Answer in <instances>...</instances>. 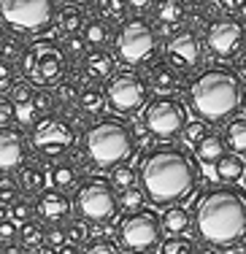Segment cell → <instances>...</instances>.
Instances as JSON below:
<instances>
[{
	"label": "cell",
	"mask_w": 246,
	"mask_h": 254,
	"mask_svg": "<svg viewBox=\"0 0 246 254\" xmlns=\"http://www.w3.org/2000/svg\"><path fill=\"white\" fill-rule=\"evenodd\" d=\"M197 238L211 246H233L246 238V195L236 187H211L197 195L192 211Z\"/></svg>",
	"instance_id": "6da1fadb"
},
{
	"label": "cell",
	"mask_w": 246,
	"mask_h": 254,
	"mask_svg": "<svg viewBox=\"0 0 246 254\" xmlns=\"http://www.w3.org/2000/svg\"><path fill=\"white\" fill-rule=\"evenodd\" d=\"M141 190L157 205H182L197 187L195 162L176 146H160L141 162Z\"/></svg>",
	"instance_id": "7a4b0ae2"
},
{
	"label": "cell",
	"mask_w": 246,
	"mask_h": 254,
	"mask_svg": "<svg viewBox=\"0 0 246 254\" xmlns=\"http://www.w3.org/2000/svg\"><path fill=\"white\" fill-rule=\"evenodd\" d=\"M246 87L230 68H206L187 84V103L200 122H225L241 108Z\"/></svg>",
	"instance_id": "3957f363"
},
{
	"label": "cell",
	"mask_w": 246,
	"mask_h": 254,
	"mask_svg": "<svg viewBox=\"0 0 246 254\" xmlns=\"http://www.w3.org/2000/svg\"><path fill=\"white\" fill-rule=\"evenodd\" d=\"M81 152L100 171H114L119 165H127V160L135 154L133 130L117 117H100L84 130Z\"/></svg>",
	"instance_id": "277c9868"
},
{
	"label": "cell",
	"mask_w": 246,
	"mask_h": 254,
	"mask_svg": "<svg viewBox=\"0 0 246 254\" xmlns=\"http://www.w3.org/2000/svg\"><path fill=\"white\" fill-rule=\"evenodd\" d=\"M111 46H114L111 52L114 60H119L127 68H141V65L154 63V57L160 52V38H157V30L146 19L133 16V19H124L119 25Z\"/></svg>",
	"instance_id": "5b68a950"
},
{
	"label": "cell",
	"mask_w": 246,
	"mask_h": 254,
	"mask_svg": "<svg viewBox=\"0 0 246 254\" xmlns=\"http://www.w3.org/2000/svg\"><path fill=\"white\" fill-rule=\"evenodd\" d=\"M22 65V76L30 87H57L65 78V70H68V57H65V49L57 46L55 41H33V44L25 49L19 60Z\"/></svg>",
	"instance_id": "8992f818"
},
{
	"label": "cell",
	"mask_w": 246,
	"mask_h": 254,
	"mask_svg": "<svg viewBox=\"0 0 246 254\" xmlns=\"http://www.w3.org/2000/svg\"><path fill=\"white\" fill-rule=\"evenodd\" d=\"M141 122L160 141H171V138L184 135L189 125L187 117V103H184L179 95H157L146 103L141 114Z\"/></svg>",
	"instance_id": "52a82bcc"
},
{
	"label": "cell",
	"mask_w": 246,
	"mask_h": 254,
	"mask_svg": "<svg viewBox=\"0 0 246 254\" xmlns=\"http://www.w3.org/2000/svg\"><path fill=\"white\" fill-rule=\"evenodd\" d=\"M79 141V132L76 127L68 122V117L62 114H46V117H38L30 130V143L41 157L46 160H62L70 149Z\"/></svg>",
	"instance_id": "ba28073f"
},
{
	"label": "cell",
	"mask_w": 246,
	"mask_h": 254,
	"mask_svg": "<svg viewBox=\"0 0 246 254\" xmlns=\"http://www.w3.org/2000/svg\"><path fill=\"white\" fill-rule=\"evenodd\" d=\"M76 214L87 222H109L119 211V192L103 176L84 179L76 190Z\"/></svg>",
	"instance_id": "9c48e42d"
},
{
	"label": "cell",
	"mask_w": 246,
	"mask_h": 254,
	"mask_svg": "<svg viewBox=\"0 0 246 254\" xmlns=\"http://www.w3.org/2000/svg\"><path fill=\"white\" fill-rule=\"evenodd\" d=\"M57 0H0V19L16 33H41L57 19Z\"/></svg>",
	"instance_id": "30bf717a"
},
{
	"label": "cell",
	"mask_w": 246,
	"mask_h": 254,
	"mask_svg": "<svg viewBox=\"0 0 246 254\" xmlns=\"http://www.w3.org/2000/svg\"><path fill=\"white\" fill-rule=\"evenodd\" d=\"M119 244L130 254H146L163 246V222L152 208H141L122 216L119 222Z\"/></svg>",
	"instance_id": "8fae6325"
},
{
	"label": "cell",
	"mask_w": 246,
	"mask_h": 254,
	"mask_svg": "<svg viewBox=\"0 0 246 254\" xmlns=\"http://www.w3.org/2000/svg\"><path fill=\"white\" fill-rule=\"evenodd\" d=\"M106 103L114 114H138L149 103V84L135 70H117L103 87Z\"/></svg>",
	"instance_id": "7c38bea8"
},
{
	"label": "cell",
	"mask_w": 246,
	"mask_h": 254,
	"mask_svg": "<svg viewBox=\"0 0 246 254\" xmlns=\"http://www.w3.org/2000/svg\"><path fill=\"white\" fill-rule=\"evenodd\" d=\"M206 49L217 60H233L244 49V25L233 16H217L206 25Z\"/></svg>",
	"instance_id": "4fadbf2b"
},
{
	"label": "cell",
	"mask_w": 246,
	"mask_h": 254,
	"mask_svg": "<svg viewBox=\"0 0 246 254\" xmlns=\"http://www.w3.org/2000/svg\"><path fill=\"white\" fill-rule=\"evenodd\" d=\"M165 57H168V65H173L179 73L195 70L197 65L203 63V57H206V41L197 35V30L182 27L168 38Z\"/></svg>",
	"instance_id": "5bb4252c"
},
{
	"label": "cell",
	"mask_w": 246,
	"mask_h": 254,
	"mask_svg": "<svg viewBox=\"0 0 246 254\" xmlns=\"http://www.w3.org/2000/svg\"><path fill=\"white\" fill-rule=\"evenodd\" d=\"M30 141L16 127H0V173H14L27 162Z\"/></svg>",
	"instance_id": "9a60e30c"
},
{
	"label": "cell",
	"mask_w": 246,
	"mask_h": 254,
	"mask_svg": "<svg viewBox=\"0 0 246 254\" xmlns=\"http://www.w3.org/2000/svg\"><path fill=\"white\" fill-rule=\"evenodd\" d=\"M70 208H73L70 197L60 190H46L44 195L35 200V214H38L41 222H46V225H60V222H65L70 216Z\"/></svg>",
	"instance_id": "2e32d148"
},
{
	"label": "cell",
	"mask_w": 246,
	"mask_h": 254,
	"mask_svg": "<svg viewBox=\"0 0 246 254\" xmlns=\"http://www.w3.org/2000/svg\"><path fill=\"white\" fill-rule=\"evenodd\" d=\"M154 19L163 33H176L189 19V3L187 0H154Z\"/></svg>",
	"instance_id": "e0dca14e"
},
{
	"label": "cell",
	"mask_w": 246,
	"mask_h": 254,
	"mask_svg": "<svg viewBox=\"0 0 246 254\" xmlns=\"http://www.w3.org/2000/svg\"><path fill=\"white\" fill-rule=\"evenodd\" d=\"M52 181V171L49 168H44L41 162H25V165L19 168V173H16V184H19V190L25 192L27 197L33 195H44L46 192V184Z\"/></svg>",
	"instance_id": "ac0fdd59"
},
{
	"label": "cell",
	"mask_w": 246,
	"mask_h": 254,
	"mask_svg": "<svg viewBox=\"0 0 246 254\" xmlns=\"http://www.w3.org/2000/svg\"><path fill=\"white\" fill-rule=\"evenodd\" d=\"M117 60H114L111 52L100 49V52H87L81 60V73L89 78V84H98V81H109V78L117 73L114 70Z\"/></svg>",
	"instance_id": "d6986e66"
},
{
	"label": "cell",
	"mask_w": 246,
	"mask_h": 254,
	"mask_svg": "<svg viewBox=\"0 0 246 254\" xmlns=\"http://www.w3.org/2000/svg\"><path fill=\"white\" fill-rule=\"evenodd\" d=\"M146 84L157 95H176L182 87V73L168 63H154L146 73Z\"/></svg>",
	"instance_id": "ffe728a7"
},
{
	"label": "cell",
	"mask_w": 246,
	"mask_h": 254,
	"mask_svg": "<svg viewBox=\"0 0 246 254\" xmlns=\"http://www.w3.org/2000/svg\"><path fill=\"white\" fill-rule=\"evenodd\" d=\"M11 103H14V111H16V122L22 125H35L38 119V108H35V89L30 87L27 81H16L14 89L8 92Z\"/></svg>",
	"instance_id": "44dd1931"
},
{
	"label": "cell",
	"mask_w": 246,
	"mask_h": 254,
	"mask_svg": "<svg viewBox=\"0 0 246 254\" xmlns=\"http://www.w3.org/2000/svg\"><path fill=\"white\" fill-rule=\"evenodd\" d=\"M106 92L98 87V84H87V87L79 92V103H76V108H79L81 117L87 119H100L106 111Z\"/></svg>",
	"instance_id": "7402d4cb"
},
{
	"label": "cell",
	"mask_w": 246,
	"mask_h": 254,
	"mask_svg": "<svg viewBox=\"0 0 246 254\" xmlns=\"http://www.w3.org/2000/svg\"><path fill=\"white\" fill-rule=\"evenodd\" d=\"M55 25L60 27V33L68 35V38H73V35H81L84 27H87V16H84V8H81V5H76V3L62 5V8L57 11Z\"/></svg>",
	"instance_id": "603a6c76"
},
{
	"label": "cell",
	"mask_w": 246,
	"mask_h": 254,
	"mask_svg": "<svg viewBox=\"0 0 246 254\" xmlns=\"http://www.w3.org/2000/svg\"><path fill=\"white\" fill-rule=\"evenodd\" d=\"M160 222H163V233H168L171 238H179L192 227V214L184 205H168L163 216H160Z\"/></svg>",
	"instance_id": "cb8c5ba5"
},
{
	"label": "cell",
	"mask_w": 246,
	"mask_h": 254,
	"mask_svg": "<svg viewBox=\"0 0 246 254\" xmlns=\"http://www.w3.org/2000/svg\"><path fill=\"white\" fill-rule=\"evenodd\" d=\"M214 176H217L225 187L230 184H238L244 176H246V162L241 160V154H225L222 160L214 165Z\"/></svg>",
	"instance_id": "d4e9b609"
},
{
	"label": "cell",
	"mask_w": 246,
	"mask_h": 254,
	"mask_svg": "<svg viewBox=\"0 0 246 254\" xmlns=\"http://www.w3.org/2000/svg\"><path fill=\"white\" fill-rule=\"evenodd\" d=\"M225 138L219 135V132H208L206 138H203L200 143L195 146V154H197V160L203 162V165H217V162L225 157Z\"/></svg>",
	"instance_id": "484cf974"
},
{
	"label": "cell",
	"mask_w": 246,
	"mask_h": 254,
	"mask_svg": "<svg viewBox=\"0 0 246 254\" xmlns=\"http://www.w3.org/2000/svg\"><path fill=\"white\" fill-rule=\"evenodd\" d=\"M81 38H84V44H87L89 52H100V49H106L109 41H114V35H111V30L106 22L89 19L87 27H84V33H81Z\"/></svg>",
	"instance_id": "4316f807"
},
{
	"label": "cell",
	"mask_w": 246,
	"mask_h": 254,
	"mask_svg": "<svg viewBox=\"0 0 246 254\" xmlns=\"http://www.w3.org/2000/svg\"><path fill=\"white\" fill-rule=\"evenodd\" d=\"M225 146L233 154H246V117H236L225 125Z\"/></svg>",
	"instance_id": "83f0119b"
},
{
	"label": "cell",
	"mask_w": 246,
	"mask_h": 254,
	"mask_svg": "<svg viewBox=\"0 0 246 254\" xmlns=\"http://www.w3.org/2000/svg\"><path fill=\"white\" fill-rule=\"evenodd\" d=\"M46 244V227L41 225V222H27V225H22L19 227V246L25 252H38L41 246Z\"/></svg>",
	"instance_id": "f1b7e54d"
},
{
	"label": "cell",
	"mask_w": 246,
	"mask_h": 254,
	"mask_svg": "<svg viewBox=\"0 0 246 254\" xmlns=\"http://www.w3.org/2000/svg\"><path fill=\"white\" fill-rule=\"evenodd\" d=\"M95 11H98V19L106 22V25H117V22H124L127 16V0H98L95 3Z\"/></svg>",
	"instance_id": "f546056e"
},
{
	"label": "cell",
	"mask_w": 246,
	"mask_h": 254,
	"mask_svg": "<svg viewBox=\"0 0 246 254\" xmlns=\"http://www.w3.org/2000/svg\"><path fill=\"white\" fill-rule=\"evenodd\" d=\"M52 184L57 187L60 192L65 190H79V168L70 165V162H57L55 168H52Z\"/></svg>",
	"instance_id": "4dcf8cb0"
},
{
	"label": "cell",
	"mask_w": 246,
	"mask_h": 254,
	"mask_svg": "<svg viewBox=\"0 0 246 254\" xmlns=\"http://www.w3.org/2000/svg\"><path fill=\"white\" fill-rule=\"evenodd\" d=\"M79 92L81 89L76 87L70 78H62V81L55 87V92H52V98H55V106H62V108H70L73 103H79Z\"/></svg>",
	"instance_id": "1f68e13d"
},
{
	"label": "cell",
	"mask_w": 246,
	"mask_h": 254,
	"mask_svg": "<svg viewBox=\"0 0 246 254\" xmlns=\"http://www.w3.org/2000/svg\"><path fill=\"white\" fill-rule=\"evenodd\" d=\"M25 49H27V46L22 44L19 38H14V35H3V38H0V60H3V63H14V60H22Z\"/></svg>",
	"instance_id": "d6a6232c"
},
{
	"label": "cell",
	"mask_w": 246,
	"mask_h": 254,
	"mask_svg": "<svg viewBox=\"0 0 246 254\" xmlns=\"http://www.w3.org/2000/svg\"><path fill=\"white\" fill-rule=\"evenodd\" d=\"M33 214H35V203L30 197H19L16 203L8 205V216L16 222V225H27L33 222Z\"/></svg>",
	"instance_id": "836d02e7"
},
{
	"label": "cell",
	"mask_w": 246,
	"mask_h": 254,
	"mask_svg": "<svg viewBox=\"0 0 246 254\" xmlns=\"http://www.w3.org/2000/svg\"><path fill=\"white\" fill-rule=\"evenodd\" d=\"M109 181L114 184V190H117V192L133 190V187H135V171L130 165H119V168H114V171H111Z\"/></svg>",
	"instance_id": "e575fe53"
},
{
	"label": "cell",
	"mask_w": 246,
	"mask_h": 254,
	"mask_svg": "<svg viewBox=\"0 0 246 254\" xmlns=\"http://www.w3.org/2000/svg\"><path fill=\"white\" fill-rule=\"evenodd\" d=\"M19 184H16V179L5 176V173H0V205H5L8 208L11 203L19 200Z\"/></svg>",
	"instance_id": "d590c367"
},
{
	"label": "cell",
	"mask_w": 246,
	"mask_h": 254,
	"mask_svg": "<svg viewBox=\"0 0 246 254\" xmlns=\"http://www.w3.org/2000/svg\"><path fill=\"white\" fill-rule=\"evenodd\" d=\"M160 254H195V244H192L189 238H184V235L168 238V241H163V246H160Z\"/></svg>",
	"instance_id": "8d00e7d4"
},
{
	"label": "cell",
	"mask_w": 246,
	"mask_h": 254,
	"mask_svg": "<svg viewBox=\"0 0 246 254\" xmlns=\"http://www.w3.org/2000/svg\"><path fill=\"white\" fill-rule=\"evenodd\" d=\"M143 190H138V187H133V190H124V192H119V208H124V211H141V205H143Z\"/></svg>",
	"instance_id": "74e56055"
},
{
	"label": "cell",
	"mask_w": 246,
	"mask_h": 254,
	"mask_svg": "<svg viewBox=\"0 0 246 254\" xmlns=\"http://www.w3.org/2000/svg\"><path fill=\"white\" fill-rule=\"evenodd\" d=\"M65 235H68V244L81 246L84 241L89 238V230H87V225H84L81 219H70L68 225H65Z\"/></svg>",
	"instance_id": "f35d334b"
},
{
	"label": "cell",
	"mask_w": 246,
	"mask_h": 254,
	"mask_svg": "<svg viewBox=\"0 0 246 254\" xmlns=\"http://www.w3.org/2000/svg\"><path fill=\"white\" fill-rule=\"evenodd\" d=\"M14 84H16V70H14V65L0 60V95H3V92H11V89H14Z\"/></svg>",
	"instance_id": "ab89813d"
},
{
	"label": "cell",
	"mask_w": 246,
	"mask_h": 254,
	"mask_svg": "<svg viewBox=\"0 0 246 254\" xmlns=\"http://www.w3.org/2000/svg\"><path fill=\"white\" fill-rule=\"evenodd\" d=\"M208 132H211V130L206 127V122H189L187 130H184V138H187L192 146H197V143H200L203 138L208 135Z\"/></svg>",
	"instance_id": "60d3db41"
},
{
	"label": "cell",
	"mask_w": 246,
	"mask_h": 254,
	"mask_svg": "<svg viewBox=\"0 0 246 254\" xmlns=\"http://www.w3.org/2000/svg\"><path fill=\"white\" fill-rule=\"evenodd\" d=\"M84 254H119L117 244H111L109 238H95L92 244L84 249Z\"/></svg>",
	"instance_id": "b9f144b4"
},
{
	"label": "cell",
	"mask_w": 246,
	"mask_h": 254,
	"mask_svg": "<svg viewBox=\"0 0 246 254\" xmlns=\"http://www.w3.org/2000/svg\"><path fill=\"white\" fill-rule=\"evenodd\" d=\"M14 241H19V230H16V222H14V219H5L3 225H0V244L8 246V244H14Z\"/></svg>",
	"instance_id": "7bdbcfd3"
},
{
	"label": "cell",
	"mask_w": 246,
	"mask_h": 254,
	"mask_svg": "<svg viewBox=\"0 0 246 254\" xmlns=\"http://www.w3.org/2000/svg\"><path fill=\"white\" fill-rule=\"evenodd\" d=\"M35 108H38L41 117H46V114H52V108H55V98H52L49 92H44V89H35Z\"/></svg>",
	"instance_id": "ee69618b"
},
{
	"label": "cell",
	"mask_w": 246,
	"mask_h": 254,
	"mask_svg": "<svg viewBox=\"0 0 246 254\" xmlns=\"http://www.w3.org/2000/svg\"><path fill=\"white\" fill-rule=\"evenodd\" d=\"M46 244L55 246V249H62L68 244V235H65V227H57L52 225V230H46Z\"/></svg>",
	"instance_id": "f6af8a7d"
},
{
	"label": "cell",
	"mask_w": 246,
	"mask_h": 254,
	"mask_svg": "<svg viewBox=\"0 0 246 254\" xmlns=\"http://www.w3.org/2000/svg\"><path fill=\"white\" fill-rule=\"evenodd\" d=\"M14 119H16V111L11 98H0V127H11Z\"/></svg>",
	"instance_id": "bcb514c9"
},
{
	"label": "cell",
	"mask_w": 246,
	"mask_h": 254,
	"mask_svg": "<svg viewBox=\"0 0 246 254\" xmlns=\"http://www.w3.org/2000/svg\"><path fill=\"white\" fill-rule=\"evenodd\" d=\"M87 44H84V38L81 35H73V38H68V46H65V57H81L84 60V54H87Z\"/></svg>",
	"instance_id": "7dc6e473"
},
{
	"label": "cell",
	"mask_w": 246,
	"mask_h": 254,
	"mask_svg": "<svg viewBox=\"0 0 246 254\" xmlns=\"http://www.w3.org/2000/svg\"><path fill=\"white\" fill-rule=\"evenodd\" d=\"M217 3L225 14H244L246 8V0H217Z\"/></svg>",
	"instance_id": "c3c4849f"
},
{
	"label": "cell",
	"mask_w": 246,
	"mask_h": 254,
	"mask_svg": "<svg viewBox=\"0 0 246 254\" xmlns=\"http://www.w3.org/2000/svg\"><path fill=\"white\" fill-rule=\"evenodd\" d=\"M127 8L135 11V14H143V11L154 8V0H127Z\"/></svg>",
	"instance_id": "681fc988"
},
{
	"label": "cell",
	"mask_w": 246,
	"mask_h": 254,
	"mask_svg": "<svg viewBox=\"0 0 246 254\" xmlns=\"http://www.w3.org/2000/svg\"><path fill=\"white\" fill-rule=\"evenodd\" d=\"M236 73L241 76V81H246V52L238 54V60H236Z\"/></svg>",
	"instance_id": "f907efd6"
},
{
	"label": "cell",
	"mask_w": 246,
	"mask_h": 254,
	"mask_svg": "<svg viewBox=\"0 0 246 254\" xmlns=\"http://www.w3.org/2000/svg\"><path fill=\"white\" fill-rule=\"evenodd\" d=\"M0 254H30V252H25L19 244H8V246H0Z\"/></svg>",
	"instance_id": "816d5d0a"
},
{
	"label": "cell",
	"mask_w": 246,
	"mask_h": 254,
	"mask_svg": "<svg viewBox=\"0 0 246 254\" xmlns=\"http://www.w3.org/2000/svg\"><path fill=\"white\" fill-rule=\"evenodd\" d=\"M60 254H84L81 246H73V244H65L62 249H60Z\"/></svg>",
	"instance_id": "f5cc1de1"
},
{
	"label": "cell",
	"mask_w": 246,
	"mask_h": 254,
	"mask_svg": "<svg viewBox=\"0 0 246 254\" xmlns=\"http://www.w3.org/2000/svg\"><path fill=\"white\" fill-rule=\"evenodd\" d=\"M35 254H60V249H55V246H49V244H44Z\"/></svg>",
	"instance_id": "db71d44e"
},
{
	"label": "cell",
	"mask_w": 246,
	"mask_h": 254,
	"mask_svg": "<svg viewBox=\"0 0 246 254\" xmlns=\"http://www.w3.org/2000/svg\"><path fill=\"white\" fill-rule=\"evenodd\" d=\"M5 219H11V216H8V208H5V205H0V225H3Z\"/></svg>",
	"instance_id": "11a10c76"
},
{
	"label": "cell",
	"mask_w": 246,
	"mask_h": 254,
	"mask_svg": "<svg viewBox=\"0 0 246 254\" xmlns=\"http://www.w3.org/2000/svg\"><path fill=\"white\" fill-rule=\"evenodd\" d=\"M187 3H189V5H195V8H200V5H208L211 0H187Z\"/></svg>",
	"instance_id": "9f6ffc18"
},
{
	"label": "cell",
	"mask_w": 246,
	"mask_h": 254,
	"mask_svg": "<svg viewBox=\"0 0 246 254\" xmlns=\"http://www.w3.org/2000/svg\"><path fill=\"white\" fill-rule=\"evenodd\" d=\"M195 254H217L214 249H195Z\"/></svg>",
	"instance_id": "6f0895ef"
},
{
	"label": "cell",
	"mask_w": 246,
	"mask_h": 254,
	"mask_svg": "<svg viewBox=\"0 0 246 254\" xmlns=\"http://www.w3.org/2000/svg\"><path fill=\"white\" fill-rule=\"evenodd\" d=\"M70 3H76V5H79V3H92V0H70ZM95 3H98V0H95Z\"/></svg>",
	"instance_id": "680465c9"
},
{
	"label": "cell",
	"mask_w": 246,
	"mask_h": 254,
	"mask_svg": "<svg viewBox=\"0 0 246 254\" xmlns=\"http://www.w3.org/2000/svg\"><path fill=\"white\" fill-rule=\"evenodd\" d=\"M3 27H5V25H3V19H0V38H3V35H5V33H3Z\"/></svg>",
	"instance_id": "91938a15"
},
{
	"label": "cell",
	"mask_w": 246,
	"mask_h": 254,
	"mask_svg": "<svg viewBox=\"0 0 246 254\" xmlns=\"http://www.w3.org/2000/svg\"><path fill=\"white\" fill-rule=\"evenodd\" d=\"M241 249H244V252H241V254H246V238H244V241H241Z\"/></svg>",
	"instance_id": "94428289"
},
{
	"label": "cell",
	"mask_w": 246,
	"mask_h": 254,
	"mask_svg": "<svg viewBox=\"0 0 246 254\" xmlns=\"http://www.w3.org/2000/svg\"><path fill=\"white\" fill-rule=\"evenodd\" d=\"M244 30H246V11H244Z\"/></svg>",
	"instance_id": "6125c7cd"
}]
</instances>
